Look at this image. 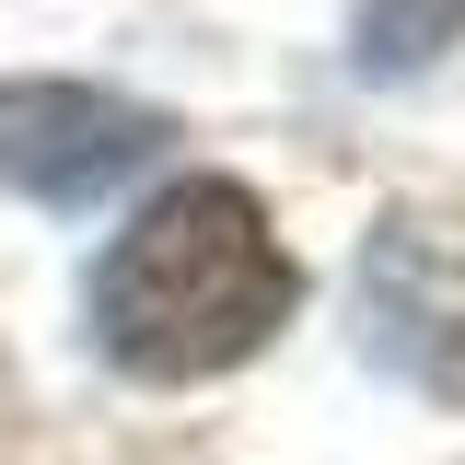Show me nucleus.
Here are the masks:
<instances>
[{
  "instance_id": "obj_2",
  "label": "nucleus",
  "mask_w": 465,
  "mask_h": 465,
  "mask_svg": "<svg viewBox=\"0 0 465 465\" xmlns=\"http://www.w3.org/2000/svg\"><path fill=\"white\" fill-rule=\"evenodd\" d=\"M163 152V116L128 105V94H94V82H0V186L47 198V210H82Z\"/></svg>"
},
{
  "instance_id": "obj_1",
  "label": "nucleus",
  "mask_w": 465,
  "mask_h": 465,
  "mask_svg": "<svg viewBox=\"0 0 465 465\" xmlns=\"http://www.w3.org/2000/svg\"><path fill=\"white\" fill-rule=\"evenodd\" d=\"M291 302H302V268L280 222L256 210V186L232 174L163 186L94 256V349L140 384H210L232 361H256Z\"/></svg>"
},
{
  "instance_id": "obj_3",
  "label": "nucleus",
  "mask_w": 465,
  "mask_h": 465,
  "mask_svg": "<svg viewBox=\"0 0 465 465\" xmlns=\"http://www.w3.org/2000/svg\"><path fill=\"white\" fill-rule=\"evenodd\" d=\"M465 35V0H361L349 12V70L361 82H419Z\"/></svg>"
}]
</instances>
